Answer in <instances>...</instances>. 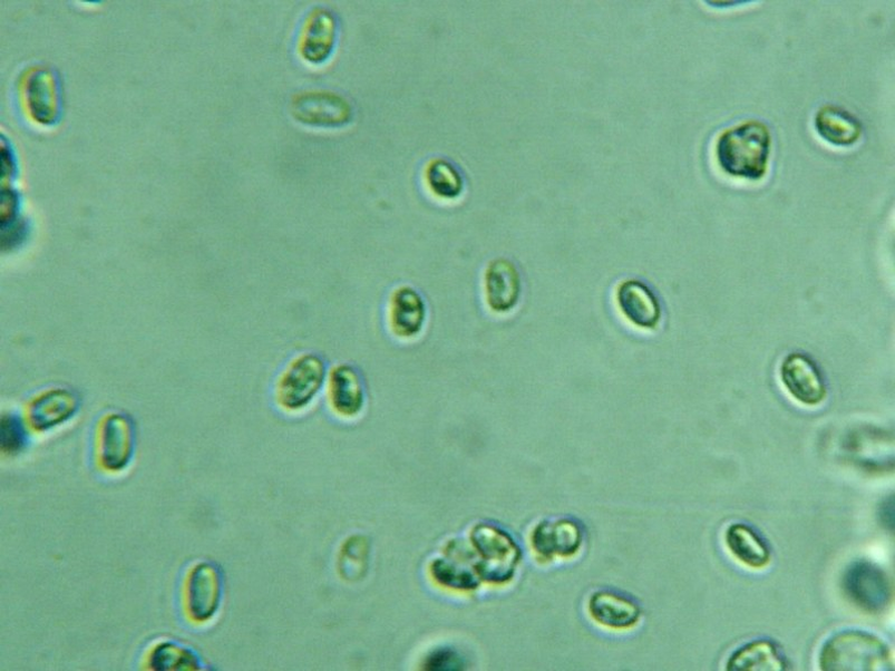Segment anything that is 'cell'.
Wrapping results in <instances>:
<instances>
[{"instance_id":"obj_2","label":"cell","mask_w":895,"mask_h":671,"mask_svg":"<svg viewBox=\"0 0 895 671\" xmlns=\"http://www.w3.org/2000/svg\"><path fill=\"white\" fill-rule=\"evenodd\" d=\"M825 671H888L893 657L888 644L864 630H843L826 640L819 652Z\"/></svg>"},{"instance_id":"obj_9","label":"cell","mask_w":895,"mask_h":671,"mask_svg":"<svg viewBox=\"0 0 895 671\" xmlns=\"http://www.w3.org/2000/svg\"><path fill=\"white\" fill-rule=\"evenodd\" d=\"M582 541L581 525L571 518L542 522L532 534L533 548L546 560L556 555L572 556L580 550Z\"/></svg>"},{"instance_id":"obj_15","label":"cell","mask_w":895,"mask_h":671,"mask_svg":"<svg viewBox=\"0 0 895 671\" xmlns=\"http://www.w3.org/2000/svg\"><path fill=\"white\" fill-rule=\"evenodd\" d=\"M815 128L823 140L836 147H850L862 135V124L855 116L830 105L817 111Z\"/></svg>"},{"instance_id":"obj_13","label":"cell","mask_w":895,"mask_h":671,"mask_svg":"<svg viewBox=\"0 0 895 671\" xmlns=\"http://www.w3.org/2000/svg\"><path fill=\"white\" fill-rule=\"evenodd\" d=\"M730 554L742 565L762 570L771 562V548L767 541L750 525L731 524L724 534Z\"/></svg>"},{"instance_id":"obj_6","label":"cell","mask_w":895,"mask_h":671,"mask_svg":"<svg viewBox=\"0 0 895 671\" xmlns=\"http://www.w3.org/2000/svg\"><path fill=\"white\" fill-rule=\"evenodd\" d=\"M780 381L787 393L805 407H817L827 395L824 378L807 356L791 353L780 364Z\"/></svg>"},{"instance_id":"obj_10","label":"cell","mask_w":895,"mask_h":671,"mask_svg":"<svg viewBox=\"0 0 895 671\" xmlns=\"http://www.w3.org/2000/svg\"><path fill=\"white\" fill-rule=\"evenodd\" d=\"M350 105L333 94H307L298 96L292 103V114L301 123L338 127L349 123L352 116Z\"/></svg>"},{"instance_id":"obj_1","label":"cell","mask_w":895,"mask_h":671,"mask_svg":"<svg viewBox=\"0 0 895 671\" xmlns=\"http://www.w3.org/2000/svg\"><path fill=\"white\" fill-rule=\"evenodd\" d=\"M771 134L761 121H747L724 130L716 145V157L723 173L750 182L761 181L771 154Z\"/></svg>"},{"instance_id":"obj_8","label":"cell","mask_w":895,"mask_h":671,"mask_svg":"<svg viewBox=\"0 0 895 671\" xmlns=\"http://www.w3.org/2000/svg\"><path fill=\"white\" fill-rule=\"evenodd\" d=\"M485 299L495 313H507L518 304L522 279L516 265L508 259L490 261L484 274Z\"/></svg>"},{"instance_id":"obj_20","label":"cell","mask_w":895,"mask_h":671,"mask_svg":"<svg viewBox=\"0 0 895 671\" xmlns=\"http://www.w3.org/2000/svg\"><path fill=\"white\" fill-rule=\"evenodd\" d=\"M152 664L157 670H187L189 667L196 669L197 661L189 651L167 643L156 649Z\"/></svg>"},{"instance_id":"obj_3","label":"cell","mask_w":895,"mask_h":671,"mask_svg":"<svg viewBox=\"0 0 895 671\" xmlns=\"http://www.w3.org/2000/svg\"><path fill=\"white\" fill-rule=\"evenodd\" d=\"M471 539L480 554L476 565L479 578L493 584L510 581L522 558V550L514 538L496 525L478 524Z\"/></svg>"},{"instance_id":"obj_5","label":"cell","mask_w":895,"mask_h":671,"mask_svg":"<svg viewBox=\"0 0 895 671\" xmlns=\"http://www.w3.org/2000/svg\"><path fill=\"white\" fill-rule=\"evenodd\" d=\"M843 589L855 606L869 614L883 613L892 601L887 575L869 562L852 564L844 574Z\"/></svg>"},{"instance_id":"obj_24","label":"cell","mask_w":895,"mask_h":671,"mask_svg":"<svg viewBox=\"0 0 895 671\" xmlns=\"http://www.w3.org/2000/svg\"><path fill=\"white\" fill-rule=\"evenodd\" d=\"M893 506H894L893 498L891 497L888 500L884 502V504L879 509V517L882 523L885 525V527L889 526L891 529L893 528V514H894Z\"/></svg>"},{"instance_id":"obj_23","label":"cell","mask_w":895,"mask_h":671,"mask_svg":"<svg viewBox=\"0 0 895 671\" xmlns=\"http://www.w3.org/2000/svg\"><path fill=\"white\" fill-rule=\"evenodd\" d=\"M25 443V432L19 425L14 420H9L8 422H3L2 429V445L4 449L9 451L18 450Z\"/></svg>"},{"instance_id":"obj_17","label":"cell","mask_w":895,"mask_h":671,"mask_svg":"<svg viewBox=\"0 0 895 671\" xmlns=\"http://www.w3.org/2000/svg\"><path fill=\"white\" fill-rule=\"evenodd\" d=\"M218 576L210 565H198L188 582L189 612L196 620L208 619L217 606Z\"/></svg>"},{"instance_id":"obj_19","label":"cell","mask_w":895,"mask_h":671,"mask_svg":"<svg viewBox=\"0 0 895 671\" xmlns=\"http://www.w3.org/2000/svg\"><path fill=\"white\" fill-rule=\"evenodd\" d=\"M427 181L431 191L444 198H455L463 189L460 174L450 163L442 159L429 165Z\"/></svg>"},{"instance_id":"obj_14","label":"cell","mask_w":895,"mask_h":671,"mask_svg":"<svg viewBox=\"0 0 895 671\" xmlns=\"http://www.w3.org/2000/svg\"><path fill=\"white\" fill-rule=\"evenodd\" d=\"M788 665L786 655L776 642L758 639L737 649L726 668L728 671H784Z\"/></svg>"},{"instance_id":"obj_7","label":"cell","mask_w":895,"mask_h":671,"mask_svg":"<svg viewBox=\"0 0 895 671\" xmlns=\"http://www.w3.org/2000/svg\"><path fill=\"white\" fill-rule=\"evenodd\" d=\"M616 304L625 319L636 328L656 329L662 320V305L654 291L643 281L628 279L615 291Z\"/></svg>"},{"instance_id":"obj_21","label":"cell","mask_w":895,"mask_h":671,"mask_svg":"<svg viewBox=\"0 0 895 671\" xmlns=\"http://www.w3.org/2000/svg\"><path fill=\"white\" fill-rule=\"evenodd\" d=\"M434 574L444 585L460 590H475L480 584V580L470 571L458 568L444 561L435 563Z\"/></svg>"},{"instance_id":"obj_16","label":"cell","mask_w":895,"mask_h":671,"mask_svg":"<svg viewBox=\"0 0 895 671\" xmlns=\"http://www.w3.org/2000/svg\"><path fill=\"white\" fill-rule=\"evenodd\" d=\"M329 398L333 409L344 416L354 417L364 407V388L359 373L350 366H341L332 371Z\"/></svg>"},{"instance_id":"obj_22","label":"cell","mask_w":895,"mask_h":671,"mask_svg":"<svg viewBox=\"0 0 895 671\" xmlns=\"http://www.w3.org/2000/svg\"><path fill=\"white\" fill-rule=\"evenodd\" d=\"M464 665V659L456 651L448 649L434 652L426 662L428 670H461Z\"/></svg>"},{"instance_id":"obj_4","label":"cell","mask_w":895,"mask_h":671,"mask_svg":"<svg viewBox=\"0 0 895 671\" xmlns=\"http://www.w3.org/2000/svg\"><path fill=\"white\" fill-rule=\"evenodd\" d=\"M325 379L327 366L321 358L314 354L296 358L279 380V405L289 411L305 409L318 397Z\"/></svg>"},{"instance_id":"obj_11","label":"cell","mask_w":895,"mask_h":671,"mask_svg":"<svg viewBox=\"0 0 895 671\" xmlns=\"http://www.w3.org/2000/svg\"><path fill=\"white\" fill-rule=\"evenodd\" d=\"M592 617L613 629H629L638 624L642 609L638 602L613 591H600L588 601Z\"/></svg>"},{"instance_id":"obj_12","label":"cell","mask_w":895,"mask_h":671,"mask_svg":"<svg viewBox=\"0 0 895 671\" xmlns=\"http://www.w3.org/2000/svg\"><path fill=\"white\" fill-rule=\"evenodd\" d=\"M426 319V303L418 291L402 286L393 292L390 302V324L398 338H416L422 331Z\"/></svg>"},{"instance_id":"obj_18","label":"cell","mask_w":895,"mask_h":671,"mask_svg":"<svg viewBox=\"0 0 895 671\" xmlns=\"http://www.w3.org/2000/svg\"><path fill=\"white\" fill-rule=\"evenodd\" d=\"M335 32V22L330 14L325 12L314 14L307 25L304 33L302 51L307 60L325 61L333 50Z\"/></svg>"}]
</instances>
